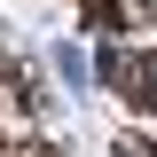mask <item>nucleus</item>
Instances as JSON below:
<instances>
[{
  "label": "nucleus",
  "instance_id": "obj_1",
  "mask_svg": "<svg viewBox=\"0 0 157 157\" xmlns=\"http://www.w3.org/2000/svg\"><path fill=\"white\" fill-rule=\"evenodd\" d=\"M102 78L134 86V94H141V102L157 110V55H126V47H102Z\"/></svg>",
  "mask_w": 157,
  "mask_h": 157
}]
</instances>
